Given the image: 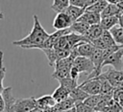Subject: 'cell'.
Returning <instances> with one entry per match:
<instances>
[{"mask_svg": "<svg viewBox=\"0 0 123 112\" xmlns=\"http://www.w3.org/2000/svg\"><path fill=\"white\" fill-rule=\"evenodd\" d=\"M69 93H70V92H69L65 87L60 85V86L53 92L52 96H53L54 100L56 101V102H60V101H62L67 99V98L69 97Z\"/></svg>", "mask_w": 123, "mask_h": 112, "instance_id": "d6986e66", "label": "cell"}, {"mask_svg": "<svg viewBox=\"0 0 123 112\" xmlns=\"http://www.w3.org/2000/svg\"><path fill=\"white\" fill-rule=\"evenodd\" d=\"M121 11H122L116 4H114V3H109L108 6L104 9V11L101 12V17L118 15Z\"/></svg>", "mask_w": 123, "mask_h": 112, "instance_id": "e0dca14e", "label": "cell"}, {"mask_svg": "<svg viewBox=\"0 0 123 112\" xmlns=\"http://www.w3.org/2000/svg\"><path fill=\"white\" fill-rule=\"evenodd\" d=\"M104 29L102 28V26L99 24H94V25H90L88 31L86 32V34H85V36L87 38L88 42H91L92 40L100 37L102 35V34L104 33Z\"/></svg>", "mask_w": 123, "mask_h": 112, "instance_id": "30bf717a", "label": "cell"}, {"mask_svg": "<svg viewBox=\"0 0 123 112\" xmlns=\"http://www.w3.org/2000/svg\"><path fill=\"white\" fill-rule=\"evenodd\" d=\"M80 75H81V72L78 70V68H77L76 66L73 65V66L71 67V69H70V78H72L78 80Z\"/></svg>", "mask_w": 123, "mask_h": 112, "instance_id": "f546056e", "label": "cell"}, {"mask_svg": "<svg viewBox=\"0 0 123 112\" xmlns=\"http://www.w3.org/2000/svg\"><path fill=\"white\" fill-rule=\"evenodd\" d=\"M75 103H76V101L69 96L67 99H65L60 102H57L55 104L54 108H55V111H65V110H69V109L74 108Z\"/></svg>", "mask_w": 123, "mask_h": 112, "instance_id": "9a60e30c", "label": "cell"}, {"mask_svg": "<svg viewBox=\"0 0 123 112\" xmlns=\"http://www.w3.org/2000/svg\"><path fill=\"white\" fill-rule=\"evenodd\" d=\"M101 99H102V94H96V95H89L84 101L86 103V104H88L89 106H91V107H93V108H95L96 106H97V104L100 102V101H101ZM95 110V109H94Z\"/></svg>", "mask_w": 123, "mask_h": 112, "instance_id": "484cf974", "label": "cell"}, {"mask_svg": "<svg viewBox=\"0 0 123 112\" xmlns=\"http://www.w3.org/2000/svg\"><path fill=\"white\" fill-rule=\"evenodd\" d=\"M101 18H102L101 13L86 10L85 12L80 16V18L78 20L86 22L89 25H94V24H99L100 21H101Z\"/></svg>", "mask_w": 123, "mask_h": 112, "instance_id": "9c48e42d", "label": "cell"}, {"mask_svg": "<svg viewBox=\"0 0 123 112\" xmlns=\"http://www.w3.org/2000/svg\"><path fill=\"white\" fill-rule=\"evenodd\" d=\"M119 19L118 15H113V16H107V17H102L100 21V25L105 31H110L111 28L114 26L118 25Z\"/></svg>", "mask_w": 123, "mask_h": 112, "instance_id": "5bb4252c", "label": "cell"}, {"mask_svg": "<svg viewBox=\"0 0 123 112\" xmlns=\"http://www.w3.org/2000/svg\"><path fill=\"white\" fill-rule=\"evenodd\" d=\"M30 112H43V109L40 108V107H38V106H37L36 108H34V109L31 110Z\"/></svg>", "mask_w": 123, "mask_h": 112, "instance_id": "e575fe53", "label": "cell"}, {"mask_svg": "<svg viewBox=\"0 0 123 112\" xmlns=\"http://www.w3.org/2000/svg\"><path fill=\"white\" fill-rule=\"evenodd\" d=\"M73 21L70 18V16L64 12V11H61L58 12L57 15L54 18L53 21V27L56 30H63V29H68L71 25H72Z\"/></svg>", "mask_w": 123, "mask_h": 112, "instance_id": "52a82bcc", "label": "cell"}, {"mask_svg": "<svg viewBox=\"0 0 123 112\" xmlns=\"http://www.w3.org/2000/svg\"><path fill=\"white\" fill-rule=\"evenodd\" d=\"M69 96L77 102V101H84L89 95H88L84 89H82V88L78 85L76 88H74V89L69 93Z\"/></svg>", "mask_w": 123, "mask_h": 112, "instance_id": "ac0fdd59", "label": "cell"}, {"mask_svg": "<svg viewBox=\"0 0 123 112\" xmlns=\"http://www.w3.org/2000/svg\"><path fill=\"white\" fill-rule=\"evenodd\" d=\"M49 36V34L41 26L38 17L34 15V26L32 31L24 37L19 40L12 42L13 45L24 48V49H38V47L46 40Z\"/></svg>", "mask_w": 123, "mask_h": 112, "instance_id": "6da1fadb", "label": "cell"}, {"mask_svg": "<svg viewBox=\"0 0 123 112\" xmlns=\"http://www.w3.org/2000/svg\"><path fill=\"white\" fill-rule=\"evenodd\" d=\"M89 27H90L89 24H87L86 22H83V21H80V20H76L72 23V25L69 27V29L73 33L85 35L86 34V32L88 31Z\"/></svg>", "mask_w": 123, "mask_h": 112, "instance_id": "4fadbf2b", "label": "cell"}, {"mask_svg": "<svg viewBox=\"0 0 123 112\" xmlns=\"http://www.w3.org/2000/svg\"><path fill=\"white\" fill-rule=\"evenodd\" d=\"M100 37L102 38V40L104 41V43L106 44L107 47H111V46L116 45V42L113 39V36H112V34H111V33L110 31H104V33L102 34V35Z\"/></svg>", "mask_w": 123, "mask_h": 112, "instance_id": "4316f807", "label": "cell"}, {"mask_svg": "<svg viewBox=\"0 0 123 112\" xmlns=\"http://www.w3.org/2000/svg\"><path fill=\"white\" fill-rule=\"evenodd\" d=\"M118 19H119L118 25H120L121 27H123V11H121V12L118 14Z\"/></svg>", "mask_w": 123, "mask_h": 112, "instance_id": "d6a6232c", "label": "cell"}, {"mask_svg": "<svg viewBox=\"0 0 123 112\" xmlns=\"http://www.w3.org/2000/svg\"><path fill=\"white\" fill-rule=\"evenodd\" d=\"M86 0H69L70 5H74L82 8H86Z\"/></svg>", "mask_w": 123, "mask_h": 112, "instance_id": "4dcf8cb0", "label": "cell"}, {"mask_svg": "<svg viewBox=\"0 0 123 112\" xmlns=\"http://www.w3.org/2000/svg\"><path fill=\"white\" fill-rule=\"evenodd\" d=\"M110 32L111 33L116 44L123 45V27H121L120 25H116L113 28H111Z\"/></svg>", "mask_w": 123, "mask_h": 112, "instance_id": "7402d4cb", "label": "cell"}, {"mask_svg": "<svg viewBox=\"0 0 123 112\" xmlns=\"http://www.w3.org/2000/svg\"><path fill=\"white\" fill-rule=\"evenodd\" d=\"M6 75V67L4 66V53L3 51H0V92L3 91V80Z\"/></svg>", "mask_w": 123, "mask_h": 112, "instance_id": "83f0119b", "label": "cell"}, {"mask_svg": "<svg viewBox=\"0 0 123 112\" xmlns=\"http://www.w3.org/2000/svg\"><path fill=\"white\" fill-rule=\"evenodd\" d=\"M5 108V101L2 95V92H0V112H2Z\"/></svg>", "mask_w": 123, "mask_h": 112, "instance_id": "1f68e13d", "label": "cell"}, {"mask_svg": "<svg viewBox=\"0 0 123 112\" xmlns=\"http://www.w3.org/2000/svg\"><path fill=\"white\" fill-rule=\"evenodd\" d=\"M108 4H109V1H108V0H98L96 3H94V4H92L91 6L87 7L86 10L101 13V12L104 11V9L108 6Z\"/></svg>", "mask_w": 123, "mask_h": 112, "instance_id": "d4e9b609", "label": "cell"}, {"mask_svg": "<svg viewBox=\"0 0 123 112\" xmlns=\"http://www.w3.org/2000/svg\"><path fill=\"white\" fill-rule=\"evenodd\" d=\"M88 95H96L101 92V80L96 77L92 78H86L79 85Z\"/></svg>", "mask_w": 123, "mask_h": 112, "instance_id": "8992f818", "label": "cell"}, {"mask_svg": "<svg viewBox=\"0 0 123 112\" xmlns=\"http://www.w3.org/2000/svg\"><path fill=\"white\" fill-rule=\"evenodd\" d=\"M37 106V101L35 97L16 99L14 102L15 112H30Z\"/></svg>", "mask_w": 123, "mask_h": 112, "instance_id": "7a4b0ae2", "label": "cell"}, {"mask_svg": "<svg viewBox=\"0 0 123 112\" xmlns=\"http://www.w3.org/2000/svg\"><path fill=\"white\" fill-rule=\"evenodd\" d=\"M73 65L78 68V70L81 72V74L85 73L87 76H89L95 70V67H94V64H93L92 60L89 57H86V56H77L74 59Z\"/></svg>", "mask_w": 123, "mask_h": 112, "instance_id": "3957f363", "label": "cell"}, {"mask_svg": "<svg viewBox=\"0 0 123 112\" xmlns=\"http://www.w3.org/2000/svg\"><path fill=\"white\" fill-rule=\"evenodd\" d=\"M2 95L5 101V108L2 112H15L14 110V102L16 99L13 96L12 93V87H5L2 91Z\"/></svg>", "mask_w": 123, "mask_h": 112, "instance_id": "ba28073f", "label": "cell"}, {"mask_svg": "<svg viewBox=\"0 0 123 112\" xmlns=\"http://www.w3.org/2000/svg\"><path fill=\"white\" fill-rule=\"evenodd\" d=\"M98 0H86V9L87 8V7H89V6H91L92 4H94V3H96Z\"/></svg>", "mask_w": 123, "mask_h": 112, "instance_id": "836d02e7", "label": "cell"}, {"mask_svg": "<svg viewBox=\"0 0 123 112\" xmlns=\"http://www.w3.org/2000/svg\"><path fill=\"white\" fill-rule=\"evenodd\" d=\"M54 72L52 74V78H55L57 80L64 78L70 77V69L69 67H55Z\"/></svg>", "mask_w": 123, "mask_h": 112, "instance_id": "ffe728a7", "label": "cell"}, {"mask_svg": "<svg viewBox=\"0 0 123 112\" xmlns=\"http://www.w3.org/2000/svg\"><path fill=\"white\" fill-rule=\"evenodd\" d=\"M86 8H82V7H78V6H74V5H69L63 11L66 12L70 18L72 19V21H76L80 18V16L85 12Z\"/></svg>", "mask_w": 123, "mask_h": 112, "instance_id": "8fae6325", "label": "cell"}, {"mask_svg": "<svg viewBox=\"0 0 123 112\" xmlns=\"http://www.w3.org/2000/svg\"><path fill=\"white\" fill-rule=\"evenodd\" d=\"M76 112H94V108L86 104L85 101H77L75 103Z\"/></svg>", "mask_w": 123, "mask_h": 112, "instance_id": "f1b7e54d", "label": "cell"}, {"mask_svg": "<svg viewBox=\"0 0 123 112\" xmlns=\"http://www.w3.org/2000/svg\"><path fill=\"white\" fill-rule=\"evenodd\" d=\"M122 60H123V47L109 55L103 62V67L107 65H111L116 70H122V65H123Z\"/></svg>", "mask_w": 123, "mask_h": 112, "instance_id": "277c9868", "label": "cell"}, {"mask_svg": "<svg viewBox=\"0 0 123 112\" xmlns=\"http://www.w3.org/2000/svg\"><path fill=\"white\" fill-rule=\"evenodd\" d=\"M58 81L60 82V85L65 87L69 92H71L74 88H76V87L79 85L78 82H77L78 80H76V79H74V78H70V77L64 78H61V79H59Z\"/></svg>", "mask_w": 123, "mask_h": 112, "instance_id": "603a6c76", "label": "cell"}, {"mask_svg": "<svg viewBox=\"0 0 123 112\" xmlns=\"http://www.w3.org/2000/svg\"><path fill=\"white\" fill-rule=\"evenodd\" d=\"M100 75L106 78L114 88L123 87V70H116L113 68L105 73H101Z\"/></svg>", "mask_w": 123, "mask_h": 112, "instance_id": "5b68a950", "label": "cell"}, {"mask_svg": "<svg viewBox=\"0 0 123 112\" xmlns=\"http://www.w3.org/2000/svg\"><path fill=\"white\" fill-rule=\"evenodd\" d=\"M77 50H78L79 56L90 57L92 53L95 50V47L90 42H81L79 45H77Z\"/></svg>", "mask_w": 123, "mask_h": 112, "instance_id": "7c38bea8", "label": "cell"}, {"mask_svg": "<svg viewBox=\"0 0 123 112\" xmlns=\"http://www.w3.org/2000/svg\"><path fill=\"white\" fill-rule=\"evenodd\" d=\"M37 106L42 109H44L46 107L55 106V104L57 103L52 95H43V96L37 98Z\"/></svg>", "mask_w": 123, "mask_h": 112, "instance_id": "2e32d148", "label": "cell"}, {"mask_svg": "<svg viewBox=\"0 0 123 112\" xmlns=\"http://www.w3.org/2000/svg\"><path fill=\"white\" fill-rule=\"evenodd\" d=\"M94 112H103V111H99V110H95Z\"/></svg>", "mask_w": 123, "mask_h": 112, "instance_id": "8d00e7d4", "label": "cell"}, {"mask_svg": "<svg viewBox=\"0 0 123 112\" xmlns=\"http://www.w3.org/2000/svg\"><path fill=\"white\" fill-rule=\"evenodd\" d=\"M41 51L45 54V56H46V57H47V59H48L49 65L54 67V66H55V63L58 61L57 49L54 48V47H52V48H45V49H42Z\"/></svg>", "mask_w": 123, "mask_h": 112, "instance_id": "44dd1931", "label": "cell"}, {"mask_svg": "<svg viewBox=\"0 0 123 112\" xmlns=\"http://www.w3.org/2000/svg\"><path fill=\"white\" fill-rule=\"evenodd\" d=\"M55 112H76V110H75V107H74V108L69 109V110H65V111H55Z\"/></svg>", "mask_w": 123, "mask_h": 112, "instance_id": "d590c367", "label": "cell"}, {"mask_svg": "<svg viewBox=\"0 0 123 112\" xmlns=\"http://www.w3.org/2000/svg\"><path fill=\"white\" fill-rule=\"evenodd\" d=\"M70 5L69 0H53V4L51 6V9L55 12H61L63 11L68 6Z\"/></svg>", "mask_w": 123, "mask_h": 112, "instance_id": "cb8c5ba5", "label": "cell"}]
</instances>
